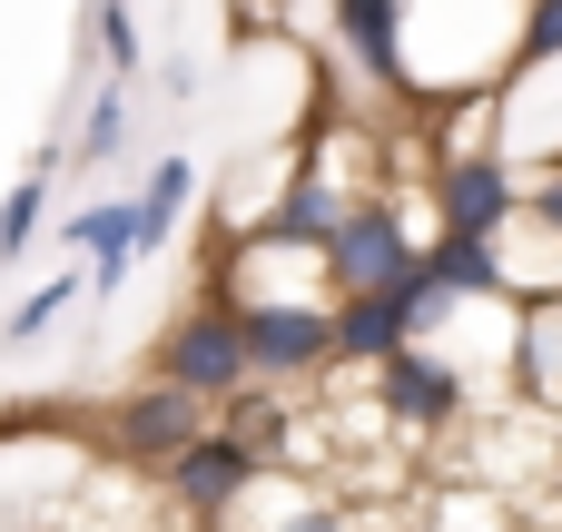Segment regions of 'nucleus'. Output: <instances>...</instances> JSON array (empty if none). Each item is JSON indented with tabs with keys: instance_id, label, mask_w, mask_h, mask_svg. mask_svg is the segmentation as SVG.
Segmentation results:
<instances>
[{
	"instance_id": "obj_9",
	"label": "nucleus",
	"mask_w": 562,
	"mask_h": 532,
	"mask_svg": "<svg viewBox=\"0 0 562 532\" xmlns=\"http://www.w3.org/2000/svg\"><path fill=\"white\" fill-rule=\"evenodd\" d=\"M336 39L375 89H405V0H336Z\"/></svg>"
},
{
	"instance_id": "obj_18",
	"label": "nucleus",
	"mask_w": 562,
	"mask_h": 532,
	"mask_svg": "<svg viewBox=\"0 0 562 532\" xmlns=\"http://www.w3.org/2000/svg\"><path fill=\"white\" fill-rule=\"evenodd\" d=\"M20 532H69V523H20Z\"/></svg>"
},
{
	"instance_id": "obj_15",
	"label": "nucleus",
	"mask_w": 562,
	"mask_h": 532,
	"mask_svg": "<svg viewBox=\"0 0 562 532\" xmlns=\"http://www.w3.org/2000/svg\"><path fill=\"white\" fill-rule=\"evenodd\" d=\"M562 59V0H524V69Z\"/></svg>"
},
{
	"instance_id": "obj_7",
	"label": "nucleus",
	"mask_w": 562,
	"mask_h": 532,
	"mask_svg": "<svg viewBox=\"0 0 562 532\" xmlns=\"http://www.w3.org/2000/svg\"><path fill=\"white\" fill-rule=\"evenodd\" d=\"M464 405H474V385H464V365L435 355V346H405V355L375 375V415L405 425V434H445V425H464Z\"/></svg>"
},
{
	"instance_id": "obj_6",
	"label": "nucleus",
	"mask_w": 562,
	"mask_h": 532,
	"mask_svg": "<svg viewBox=\"0 0 562 532\" xmlns=\"http://www.w3.org/2000/svg\"><path fill=\"white\" fill-rule=\"evenodd\" d=\"M435 217L454 227V237H514V217H524V188H514V168L494 158V148H454L445 168H435Z\"/></svg>"
},
{
	"instance_id": "obj_14",
	"label": "nucleus",
	"mask_w": 562,
	"mask_h": 532,
	"mask_svg": "<svg viewBox=\"0 0 562 532\" xmlns=\"http://www.w3.org/2000/svg\"><path fill=\"white\" fill-rule=\"evenodd\" d=\"M99 59H109V79H138L148 39H138V10L128 0H99Z\"/></svg>"
},
{
	"instance_id": "obj_3",
	"label": "nucleus",
	"mask_w": 562,
	"mask_h": 532,
	"mask_svg": "<svg viewBox=\"0 0 562 532\" xmlns=\"http://www.w3.org/2000/svg\"><path fill=\"white\" fill-rule=\"evenodd\" d=\"M415 257H425V237L405 227L395 188H375V197L346 207V227H336V247H326V286H336V296H385Z\"/></svg>"
},
{
	"instance_id": "obj_12",
	"label": "nucleus",
	"mask_w": 562,
	"mask_h": 532,
	"mask_svg": "<svg viewBox=\"0 0 562 532\" xmlns=\"http://www.w3.org/2000/svg\"><path fill=\"white\" fill-rule=\"evenodd\" d=\"M119 148H128V79H109V89L79 109V138H69V158H79V168H109Z\"/></svg>"
},
{
	"instance_id": "obj_2",
	"label": "nucleus",
	"mask_w": 562,
	"mask_h": 532,
	"mask_svg": "<svg viewBox=\"0 0 562 532\" xmlns=\"http://www.w3.org/2000/svg\"><path fill=\"white\" fill-rule=\"evenodd\" d=\"M257 385H316L336 365V296H247L237 306Z\"/></svg>"
},
{
	"instance_id": "obj_17",
	"label": "nucleus",
	"mask_w": 562,
	"mask_h": 532,
	"mask_svg": "<svg viewBox=\"0 0 562 532\" xmlns=\"http://www.w3.org/2000/svg\"><path fill=\"white\" fill-rule=\"evenodd\" d=\"M543 494H553V513H562V464H553V474H543Z\"/></svg>"
},
{
	"instance_id": "obj_10",
	"label": "nucleus",
	"mask_w": 562,
	"mask_h": 532,
	"mask_svg": "<svg viewBox=\"0 0 562 532\" xmlns=\"http://www.w3.org/2000/svg\"><path fill=\"white\" fill-rule=\"evenodd\" d=\"M188 197H198V158H158V168H148V188L128 197V227H138V257H158V247L178 237Z\"/></svg>"
},
{
	"instance_id": "obj_4",
	"label": "nucleus",
	"mask_w": 562,
	"mask_h": 532,
	"mask_svg": "<svg viewBox=\"0 0 562 532\" xmlns=\"http://www.w3.org/2000/svg\"><path fill=\"white\" fill-rule=\"evenodd\" d=\"M158 484H168V503H178L188 523H227V513L267 484V454H257L237 425H207V434H198V444H188Z\"/></svg>"
},
{
	"instance_id": "obj_8",
	"label": "nucleus",
	"mask_w": 562,
	"mask_h": 532,
	"mask_svg": "<svg viewBox=\"0 0 562 532\" xmlns=\"http://www.w3.org/2000/svg\"><path fill=\"white\" fill-rule=\"evenodd\" d=\"M405 346H425V336H415V316H405L395 296H336V365H356V375L375 385Z\"/></svg>"
},
{
	"instance_id": "obj_13",
	"label": "nucleus",
	"mask_w": 562,
	"mask_h": 532,
	"mask_svg": "<svg viewBox=\"0 0 562 532\" xmlns=\"http://www.w3.org/2000/svg\"><path fill=\"white\" fill-rule=\"evenodd\" d=\"M79 296H89V276H79V267H59L49 286H30V296L10 306V326H0V336H10V346H30V336H40V326H59V316L79 306Z\"/></svg>"
},
{
	"instance_id": "obj_1",
	"label": "nucleus",
	"mask_w": 562,
	"mask_h": 532,
	"mask_svg": "<svg viewBox=\"0 0 562 532\" xmlns=\"http://www.w3.org/2000/svg\"><path fill=\"white\" fill-rule=\"evenodd\" d=\"M158 385L198 395L207 415H217V405H247V395H257V355H247L237 306H188V316L158 336Z\"/></svg>"
},
{
	"instance_id": "obj_11",
	"label": "nucleus",
	"mask_w": 562,
	"mask_h": 532,
	"mask_svg": "<svg viewBox=\"0 0 562 532\" xmlns=\"http://www.w3.org/2000/svg\"><path fill=\"white\" fill-rule=\"evenodd\" d=\"M49 158H59V148H40V158H30V178L0 197V267H20V257H30V237H40V217H49Z\"/></svg>"
},
{
	"instance_id": "obj_5",
	"label": "nucleus",
	"mask_w": 562,
	"mask_h": 532,
	"mask_svg": "<svg viewBox=\"0 0 562 532\" xmlns=\"http://www.w3.org/2000/svg\"><path fill=\"white\" fill-rule=\"evenodd\" d=\"M198 434H207V405L178 395V385H128V395L109 405V454L138 464V474H168Z\"/></svg>"
},
{
	"instance_id": "obj_16",
	"label": "nucleus",
	"mask_w": 562,
	"mask_h": 532,
	"mask_svg": "<svg viewBox=\"0 0 562 532\" xmlns=\"http://www.w3.org/2000/svg\"><path fill=\"white\" fill-rule=\"evenodd\" d=\"M524 217H533V227H543V237L562 247V158L543 168V178H533V188H524Z\"/></svg>"
}]
</instances>
